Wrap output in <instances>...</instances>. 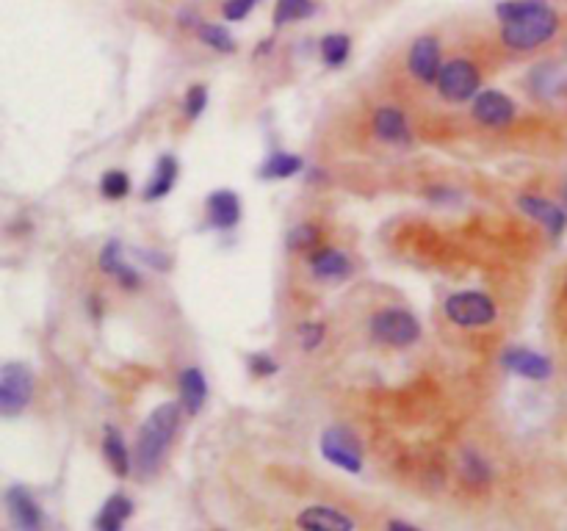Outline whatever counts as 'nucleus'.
Returning a JSON list of instances; mask_svg holds the SVG:
<instances>
[{"mask_svg":"<svg viewBox=\"0 0 567 531\" xmlns=\"http://www.w3.org/2000/svg\"><path fill=\"white\" fill-rule=\"evenodd\" d=\"M501 36L512 50H534L545 45L559 28V20L551 6L543 0H507L498 3Z\"/></svg>","mask_w":567,"mask_h":531,"instance_id":"obj_1","label":"nucleus"},{"mask_svg":"<svg viewBox=\"0 0 567 531\" xmlns=\"http://www.w3.org/2000/svg\"><path fill=\"white\" fill-rule=\"evenodd\" d=\"M180 426V404L166 402L161 407H155L153 413L147 415V421L142 424V432L136 437V449H133V468L150 476L158 471V465L164 462L166 451L175 440V432Z\"/></svg>","mask_w":567,"mask_h":531,"instance_id":"obj_2","label":"nucleus"},{"mask_svg":"<svg viewBox=\"0 0 567 531\" xmlns=\"http://www.w3.org/2000/svg\"><path fill=\"white\" fill-rule=\"evenodd\" d=\"M34 399V374L25 363H6L0 368V413L17 415Z\"/></svg>","mask_w":567,"mask_h":531,"instance_id":"obj_3","label":"nucleus"},{"mask_svg":"<svg viewBox=\"0 0 567 531\" xmlns=\"http://www.w3.org/2000/svg\"><path fill=\"white\" fill-rule=\"evenodd\" d=\"M371 335L377 341L388 343V346L404 349V346H413L421 338V324L415 321L413 313L390 307V310H379L371 319Z\"/></svg>","mask_w":567,"mask_h":531,"instance_id":"obj_4","label":"nucleus"},{"mask_svg":"<svg viewBox=\"0 0 567 531\" xmlns=\"http://www.w3.org/2000/svg\"><path fill=\"white\" fill-rule=\"evenodd\" d=\"M446 316L457 327H485L496 319V305L487 294L479 291H460L446 299Z\"/></svg>","mask_w":567,"mask_h":531,"instance_id":"obj_5","label":"nucleus"},{"mask_svg":"<svg viewBox=\"0 0 567 531\" xmlns=\"http://www.w3.org/2000/svg\"><path fill=\"white\" fill-rule=\"evenodd\" d=\"M321 457L346 473L363 471L360 443H357V437L352 435L349 429H343V426H330V429L321 435Z\"/></svg>","mask_w":567,"mask_h":531,"instance_id":"obj_6","label":"nucleus"},{"mask_svg":"<svg viewBox=\"0 0 567 531\" xmlns=\"http://www.w3.org/2000/svg\"><path fill=\"white\" fill-rule=\"evenodd\" d=\"M438 89L451 103H465L479 95V70L465 59L449 61L438 75Z\"/></svg>","mask_w":567,"mask_h":531,"instance_id":"obj_7","label":"nucleus"},{"mask_svg":"<svg viewBox=\"0 0 567 531\" xmlns=\"http://www.w3.org/2000/svg\"><path fill=\"white\" fill-rule=\"evenodd\" d=\"M407 67H410V72H413L418 81H438L440 70H443L438 39H435V36H421V39H415L413 48H410V56H407Z\"/></svg>","mask_w":567,"mask_h":531,"instance_id":"obj_8","label":"nucleus"},{"mask_svg":"<svg viewBox=\"0 0 567 531\" xmlns=\"http://www.w3.org/2000/svg\"><path fill=\"white\" fill-rule=\"evenodd\" d=\"M473 117L487 128H504L515 119V103L496 89H487V92H479L473 100Z\"/></svg>","mask_w":567,"mask_h":531,"instance_id":"obj_9","label":"nucleus"},{"mask_svg":"<svg viewBox=\"0 0 567 531\" xmlns=\"http://www.w3.org/2000/svg\"><path fill=\"white\" fill-rule=\"evenodd\" d=\"M6 509L14 531H42V509L25 487H12L6 493Z\"/></svg>","mask_w":567,"mask_h":531,"instance_id":"obj_10","label":"nucleus"},{"mask_svg":"<svg viewBox=\"0 0 567 531\" xmlns=\"http://www.w3.org/2000/svg\"><path fill=\"white\" fill-rule=\"evenodd\" d=\"M299 529L302 531H355V520L335 507H308L299 512Z\"/></svg>","mask_w":567,"mask_h":531,"instance_id":"obj_11","label":"nucleus"},{"mask_svg":"<svg viewBox=\"0 0 567 531\" xmlns=\"http://www.w3.org/2000/svg\"><path fill=\"white\" fill-rule=\"evenodd\" d=\"M518 208L526 213V216H532L534 222H540L551 236H559L567 227V213L551 200L534 197V194H523L518 200Z\"/></svg>","mask_w":567,"mask_h":531,"instance_id":"obj_12","label":"nucleus"},{"mask_svg":"<svg viewBox=\"0 0 567 531\" xmlns=\"http://www.w3.org/2000/svg\"><path fill=\"white\" fill-rule=\"evenodd\" d=\"M504 368L518 374V377L534 379V382H543V379L551 377V363L548 357L540 352H532V349H509L504 352Z\"/></svg>","mask_w":567,"mask_h":531,"instance_id":"obj_13","label":"nucleus"},{"mask_svg":"<svg viewBox=\"0 0 567 531\" xmlns=\"http://www.w3.org/2000/svg\"><path fill=\"white\" fill-rule=\"evenodd\" d=\"M205 213H208V225L216 227V230H230L241 219V202L233 191H213L205 200Z\"/></svg>","mask_w":567,"mask_h":531,"instance_id":"obj_14","label":"nucleus"},{"mask_svg":"<svg viewBox=\"0 0 567 531\" xmlns=\"http://www.w3.org/2000/svg\"><path fill=\"white\" fill-rule=\"evenodd\" d=\"M310 269H313V277L319 280H327V283H338L343 277H349L352 272V263L343 255L341 249L335 247H324L319 252H313L310 258Z\"/></svg>","mask_w":567,"mask_h":531,"instance_id":"obj_15","label":"nucleus"},{"mask_svg":"<svg viewBox=\"0 0 567 531\" xmlns=\"http://www.w3.org/2000/svg\"><path fill=\"white\" fill-rule=\"evenodd\" d=\"M374 130H377L379 139L388 144H410V139H413L407 117L396 108H379L374 114Z\"/></svg>","mask_w":567,"mask_h":531,"instance_id":"obj_16","label":"nucleus"},{"mask_svg":"<svg viewBox=\"0 0 567 531\" xmlns=\"http://www.w3.org/2000/svg\"><path fill=\"white\" fill-rule=\"evenodd\" d=\"M180 404L186 407V413L197 415L202 404L208 399V382L200 368H183L180 371Z\"/></svg>","mask_w":567,"mask_h":531,"instance_id":"obj_17","label":"nucleus"},{"mask_svg":"<svg viewBox=\"0 0 567 531\" xmlns=\"http://www.w3.org/2000/svg\"><path fill=\"white\" fill-rule=\"evenodd\" d=\"M130 515H133V501H130L128 496L117 493V496L108 498L106 504H103V509L97 512L95 529L97 531H122L125 529V523L130 520Z\"/></svg>","mask_w":567,"mask_h":531,"instance_id":"obj_18","label":"nucleus"},{"mask_svg":"<svg viewBox=\"0 0 567 531\" xmlns=\"http://www.w3.org/2000/svg\"><path fill=\"white\" fill-rule=\"evenodd\" d=\"M100 269L106 274H114L119 280V285H125V288H139V274L130 269L128 263L122 260V247H119V241H108L103 252H100Z\"/></svg>","mask_w":567,"mask_h":531,"instance_id":"obj_19","label":"nucleus"},{"mask_svg":"<svg viewBox=\"0 0 567 531\" xmlns=\"http://www.w3.org/2000/svg\"><path fill=\"white\" fill-rule=\"evenodd\" d=\"M175 180H178V161L172 158V155H164L158 164H155V172L150 177V183L144 186V200L153 202V200H161L166 197L172 186H175Z\"/></svg>","mask_w":567,"mask_h":531,"instance_id":"obj_20","label":"nucleus"},{"mask_svg":"<svg viewBox=\"0 0 567 531\" xmlns=\"http://www.w3.org/2000/svg\"><path fill=\"white\" fill-rule=\"evenodd\" d=\"M103 454H106V462L111 465V471L117 473L119 479H125L130 473V451H128V443H125V437L119 435L117 429H106V437H103Z\"/></svg>","mask_w":567,"mask_h":531,"instance_id":"obj_21","label":"nucleus"},{"mask_svg":"<svg viewBox=\"0 0 567 531\" xmlns=\"http://www.w3.org/2000/svg\"><path fill=\"white\" fill-rule=\"evenodd\" d=\"M302 158L294 153H274L269 155L263 166H260L258 175L263 180H285V177H294L296 172H302Z\"/></svg>","mask_w":567,"mask_h":531,"instance_id":"obj_22","label":"nucleus"},{"mask_svg":"<svg viewBox=\"0 0 567 531\" xmlns=\"http://www.w3.org/2000/svg\"><path fill=\"white\" fill-rule=\"evenodd\" d=\"M313 14V0H277L274 6V25L296 23V20H305Z\"/></svg>","mask_w":567,"mask_h":531,"instance_id":"obj_23","label":"nucleus"},{"mask_svg":"<svg viewBox=\"0 0 567 531\" xmlns=\"http://www.w3.org/2000/svg\"><path fill=\"white\" fill-rule=\"evenodd\" d=\"M352 42L346 34H330L321 39V59L327 61V67H341L349 59Z\"/></svg>","mask_w":567,"mask_h":531,"instance_id":"obj_24","label":"nucleus"},{"mask_svg":"<svg viewBox=\"0 0 567 531\" xmlns=\"http://www.w3.org/2000/svg\"><path fill=\"white\" fill-rule=\"evenodd\" d=\"M197 34H200V42H205L208 48L219 50V53H233V50H236V39H233L230 31L222 28V25L205 23L197 28Z\"/></svg>","mask_w":567,"mask_h":531,"instance_id":"obj_25","label":"nucleus"},{"mask_svg":"<svg viewBox=\"0 0 567 531\" xmlns=\"http://www.w3.org/2000/svg\"><path fill=\"white\" fill-rule=\"evenodd\" d=\"M462 479L473 487H482L485 482H490V465L476 451H468L462 457Z\"/></svg>","mask_w":567,"mask_h":531,"instance_id":"obj_26","label":"nucleus"},{"mask_svg":"<svg viewBox=\"0 0 567 531\" xmlns=\"http://www.w3.org/2000/svg\"><path fill=\"white\" fill-rule=\"evenodd\" d=\"M100 191H103L106 200H122V197H128L130 177L125 172H119V169H111L100 180Z\"/></svg>","mask_w":567,"mask_h":531,"instance_id":"obj_27","label":"nucleus"},{"mask_svg":"<svg viewBox=\"0 0 567 531\" xmlns=\"http://www.w3.org/2000/svg\"><path fill=\"white\" fill-rule=\"evenodd\" d=\"M316 244H319V227L316 225H296L288 233V247L294 252H305V249H313Z\"/></svg>","mask_w":567,"mask_h":531,"instance_id":"obj_28","label":"nucleus"},{"mask_svg":"<svg viewBox=\"0 0 567 531\" xmlns=\"http://www.w3.org/2000/svg\"><path fill=\"white\" fill-rule=\"evenodd\" d=\"M208 106V89L205 86H191L186 95V117L197 119Z\"/></svg>","mask_w":567,"mask_h":531,"instance_id":"obj_29","label":"nucleus"},{"mask_svg":"<svg viewBox=\"0 0 567 531\" xmlns=\"http://www.w3.org/2000/svg\"><path fill=\"white\" fill-rule=\"evenodd\" d=\"M258 6V0H227L225 3V17L227 20H244L252 9Z\"/></svg>","mask_w":567,"mask_h":531,"instance_id":"obj_30","label":"nucleus"},{"mask_svg":"<svg viewBox=\"0 0 567 531\" xmlns=\"http://www.w3.org/2000/svg\"><path fill=\"white\" fill-rule=\"evenodd\" d=\"M324 338V327L321 324H302L299 327V341H302V349H316Z\"/></svg>","mask_w":567,"mask_h":531,"instance_id":"obj_31","label":"nucleus"},{"mask_svg":"<svg viewBox=\"0 0 567 531\" xmlns=\"http://www.w3.org/2000/svg\"><path fill=\"white\" fill-rule=\"evenodd\" d=\"M249 371L255 374V377H269L277 371V363H274L269 354H252L249 357Z\"/></svg>","mask_w":567,"mask_h":531,"instance_id":"obj_32","label":"nucleus"},{"mask_svg":"<svg viewBox=\"0 0 567 531\" xmlns=\"http://www.w3.org/2000/svg\"><path fill=\"white\" fill-rule=\"evenodd\" d=\"M388 531H421V529H415V526H410V523H404V520H390Z\"/></svg>","mask_w":567,"mask_h":531,"instance_id":"obj_33","label":"nucleus"},{"mask_svg":"<svg viewBox=\"0 0 567 531\" xmlns=\"http://www.w3.org/2000/svg\"><path fill=\"white\" fill-rule=\"evenodd\" d=\"M565 200H567V191H565Z\"/></svg>","mask_w":567,"mask_h":531,"instance_id":"obj_34","label":"nucleus"}]
</instances>
